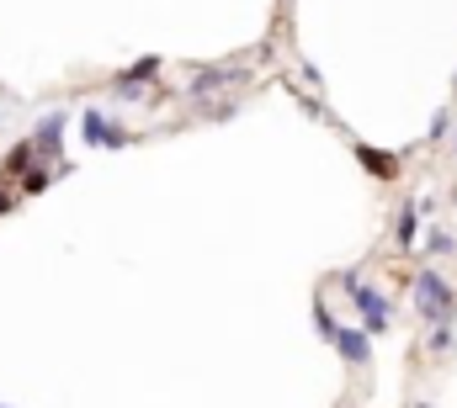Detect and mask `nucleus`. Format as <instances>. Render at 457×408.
<instances>
[{"label":"nucleus","instance_id":"obj_12","mask_svg":"<svg viewBox=\"0 0 457 408\" xmlns=\"http://www.w3.org/2000/svg\"><path fill=\"white\" fill-rule=\"evenodd\" d=\"M431 249H436V255H453V249H457V239H453V233H442V228H436V233H431Z\"/></svg>","mask_w":457,"mask_h":408},{"label":"nucleus","instance_id":"obj_4","mask_svg":"<svg viewBox=\"0 0 457 408\" xmlns=\"http://www.w3.org/2000/svg\"><path fill=\"white\" fill-rule=\"evenodd\" d=\"M64 122H70L64 111H48V117L37 122L32 143H37V154H43V159H54V154H59V143H64Z\"/></svg>","mask_w":457,"mask_h":408},{"label":"nucleus","instance_id":"obj_9","mask_svg":"<svg viewBox=\"0 0 457 408\" xmlns=\"http://www.w3.org/2000/svg\"><path fill=\"white\" fill-rule=\"evenodd\" d=\"M356 159H361L372 175H394V170H399V159H388V154H378V149H367V143H356Z\"/></svg>","mask_w":457,"mask_h":408},{"label":"nucleus","instance_id":"obj_5","mask_svg":"<svg viewBox=\"0 0 457 408\" xmlns=\"http://www.w3.org/2000/svg\"><path fill=\"white\" fill-rule=\"evenodd\" d=\"M239 80H245V69H203V75H192V80H187V96H192V102H203L208 91H219V86H239Z\"/></svg>","mask_w":457,"mask_h":408},{"label":"nucleus","instance_id":"obj_6","mask_svg":"<svg viewBox=\"0 0 457 408\" xmlns=\"http://www.w3.org/2000/svg\"><path fill=\"white\" fill-rule=\"evenodd\" d=\"M336 350H341L351 366H367V361H372V339H367V329H341V334H336Z\"/></svg>","mask_w":457,"mask_h":408},{"label":"nucleus","instance_id":"obj_13","mask_svg":"<svg viewBox=\"0 0 457 408\" xmlns=\"http://www.w3.org/2000/svg\"><path fill=\"white\" fill-rule=\"evenodd\" d=\"M11 207H16V197H5V192H0V212H11Z\"/></svg>","mask_w":457,"mask_h":408},{"label":"nucleus","instance_id":"obj_2","mask_svg":"<svg viewBox=\"0 0 457 408\" xmlns=\"http://www.w3.org/2000/svg\"><path fill=\"white\" fill-rule=\"evenodd\" d=\"M341 287L351 292V303H356V313H361V329H367V334H388V323H394V318H388V298L372 292L361 276H345Z\"/></svg>","mask_w":457,"mask_h":408},{"label":"nucleus","instance_id":"obj_8","mask_svg":"<svg viewBox=\"0 0 457 408\" xmlns=\"http://www.w3.org/2000/svg\"><path fill=\"white\" fill-rule=\"evenodd\" d=\"M415 212H420V207L404 202V207H399V217H394V244H399V249H410V244H415Z\"/></svg>","mask_w":457,"mask_h":408},{"label":"nucleus","instance_id":"obj_14","mask_svg":"<svg viewBox=\"0 0 457 408\" xmlns=\"http://www.w3.org/2000/svg\"><path fill=\"white\" fill-rule=\"evenodd\" d=\"M415 408H426V404H415Z\"/></svg>","mask_w":457,"mask_h":408},{"label":"nucleus","instance_id":"obj_7","mask_svg":"<svg viewBox=\"0 0 457 408\" xmlns=\"http://www.w3.org/2000/svg\"><path fill=\"white\" fill-rule=\"evenodd\" d=\"M32 159H37V143L27 138V143H16V149L5 154V165H0V170H5V175H32Z\"/></svg>","mask_w":457,"mask_h":408},{"label":"nucleus","instance_id":"obj_1","mask_svg":"<svg viewBox=\"0 0 457 408\" xmlns=\"http://www.w3.org/2000/svg\"><path fill=\"white\" fill-rule=\"evenodd\" d=\"M415 307L426 323H447L453 318V287L436 271H415Z\"/></svg>","mask_w":457,"mask_h":408},{"label":"nucleus","instance_id":"obj_11","mask_svg":"<svg viewBox=\"0 0 457 408\" xmlns=\"http://www.w3.org/2000/svg\"><path fill=\"white\" fill-rule=\"evenodd\" d=\"M21 192H27V197H37V192H48V170H32V175L21 181Z\"/></svg>","mask_w":457,"mask_h":408},{"label":"nucleus","instance_id":"obj_10","mask_svg":"<svg viewBox=\"0 0 457 408\" xmlns=\"http://www.w3.org/2000/svg\"><path fill=\"white\" fill-rule=\"evenodd\" d=\"M160 75V59H138L133 69H122V80L117 86H138V80H154Z\"/></svg>","mask_w":457,"mask_h":408},{"label":"nucleus","instance_id":"obj_3","mask_svg":"<svg viewBox=\"0 0 457 408\" xmlns=\"http://www.w3.org/2000/svg\"><path fill=\"white\" fill-rule=\"evenodd\" d=\"M86 143H91V149H122V143H128V133L112 127V122L91 106V111H86Z\"/></svg>","mask_w":457,"mask_h":408}]
</instances>
